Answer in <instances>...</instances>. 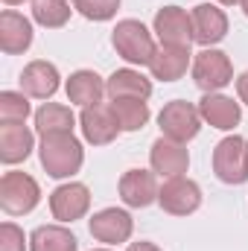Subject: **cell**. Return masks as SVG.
<instances>
[{"mask_svg":"<svg viewBox=\"0 0 248 251\" xmlns=\"http://www.w3.org/2000/svg\"><path fill=\"white\" fill-rule=\"evenodd\" d=\"M38 158H41V167L47 170V176L70 178L82 170L85 149L73 131H53V134H41Z\"/></svg>","mask_w":248,"mask_h":251,"instance_id":"obj_1","label":"cell"},{"mask_svg":"<svg viewBox=\"0 0 248 251\" xmlns=\"http://www.w3.org/2000/svg\"><path fill=\"white\" fill-rule=\"evenodd\" d=\"M111 44H114V50H117V56L125 59L128 64H146L155 59V53H158V47H155V38H152V32L140 24V21H134V18H125L120 21L117 26H114V32H111Z\"/></svg>","mask_w":248,"mask_h":251,"instance_id":"obj_2","label":"cell"},{"mask_svg":"<svg viewBox=\"0 0 248 251\" xmlns=\"http://www.w3.org/2000/svg\"><path fill=\"white\" fill-rule=\"evenodd\" d=\"M213 173L222 184H246L248 181V140L240 134H228L213 149Z\"/></svg>","mask_w":248,"mask_h":251,"instance_id":"obj_3","label":"cell"},{"mask_svg":"<svg viewBox=\"0 0 248 251\" xmlns=\"http://www.w3.org/2000/svg\"><path fill=\"white\" fill-rule=\"evenodd\" d=\"M193 82L196 88H201L204 94H219L225 85L234 82V64L222 50L204 47L201 53L193 56Z\"/></svg>","mask_w":248,"mask_h":251,"instance_id":"obj_4","label":"cell"},{"mask_svg":"<svg viewBox=\"0 0 248 251\" xmlns=\"http://www.w3.org/2000/svg\"><path fill=\"white\" fill-rule=\"evenodd\" d=\"M41 201V187L32 176L26 173H3L0 178V207L12 216L32 213L35 204Z\"/></svg>","mask_w":248,"mask_h":251,"instance_id":"obj_5","label":"cell"},{"mask_svg":"<svg viewBox=\"0 0 248 251\" xmlns=\"http://www.w3.org/2000/svg\"><path fill=\"white\" fill-rule=\"evenodd\" d=\"M158 126H161V134H164V137L178 140V143H187V140H193V137L201 131V111H198L193 102L173 100V102H167V105L161 108Z\"/></svg>","mask_w":248,"mask_h":251,"instance_id":"obj_6","label":"cell"},{"mask_svg":"<svg viewBox=\"0 0 248 251\" xmlns=\"http://www.w3.org/2000/svg\"><path fill=\"white\" fill-rule=\"evenodd\" d=\"M158 204L170 216H190L201 207V187L184 176L167 178L158 190Z\"/></svg>","mask_w":248,"mask_h":251,"instance_id":"obj_7","label":"cell"},{"mask_svg":"<svg viewBox=\"0 0 248 251\" xmlns=\"http://www.w3.org/2000/svg\"><path fill=\"white\" fill-rule=\"evenodd\" d=\"M91 228V237L105 243V246H120V243H128L131 231H134V219L128 210H120V207H105V210H97L88 222Z\"/></svg>","mask_w":248,"mask_h":251,"instance_id":"obj_8","label":"cell"},{"mask_svg":"<svg viewBox=\"0 0 248 251\" xmlns=\"http://www.w3.org/2000/svg\"><path fill=\"white\" fill-rule=\"evenodd\" d=\"M79 123H82V134H85V140L94 143V146H108V143L117 140V134L123 131L120 123H117L114 108L105 105V102H97V105L82 108Z\"/></svg>","mask_w":248,"mask_h":251,"instance_id":"obj_9","label":"cell"},{"mask_svg":"<svg viewBox=\"0 0 248 251\" xmlns=\"http://www.w3.org/2000/svg\"><path fill=\"white\" fill-rule=\"evenodd\" d=\"M155 35L167 47H190L193 44V18L181 6H164L155 15Z\"/></svg>","mask_w":248,"mask_h":251,"instance_id":"obj_10","label":"cell"},{"mask_svg":"<svg viewBox=\"0 0 248 251\" xmlns=\"http://www.w3.org/2000/svg\"><path fill=\"white\" fill-rule=\"evenodd\" d=\"M88 207H91V190L85 184H79V181L62 184V187H56L50 193V213L62 225L82 219L88 213Z\"/></svg>","mask_w":248,"mask_h":251,"instance_id":"obj_11","label":"cell"},{"mask_svg":"<svg viewBox=\"0 0 248 251\" xmlns=\"http://www.w3.org/2000/svg\"><path fill=\"white\" fill-rule=\"evenodd\" d=\"M149 164H152V173L161 176V178H175V176H184L187 167H190V152L184 149V143L178 140H170V137H158L149 149Z\"/></svg>","mask_w":248,"mask_h":251,"instance_id":"obj_12","label":"cell"},{"mask_svg":"<svg viewBox=\"0 0 248 251\" xmlns=\"http://www.w3.org/2000/svg\"><path fill=\"white\" fill-rule=\"evenodd\" d=\"M190 18H193V41L201 47H213L228 35V15L213 3H198L190 12Z\"/></svg>","mask_w":248,"mask_h":251,"instance_id":"obj_13","label":"cell"},{"mask_svg":"<svg viewBox=\"0 0 248 251\" xmlns=\"http://www.w3.org/2000/svg\"><path fill=\"white\" fill-rule=\"evenodd\" d=\"M62 85V76H59V67L44 59H35L21 70V91L32 100H50Z\"/></svg>","mask_w":248,"mask_h":251,"instance_id":"obj_14","label":"cell"},{"mask_svg":"<svg viewBox=\"0 0 248 251\" xmlns=\"http://www.w3.org/2000/svg\"><path fill=\"white\" fill-rule=\"evenodd\" d=\"M198 111H201V120L219 131H231L237 128L243 120V111H240V102H234L231 97L225 94H204L201 102H198Z\"/></svg>","mask_w":248,"mask_h":251,"instance_id":"obj_15","label":"cell"},{"mask_svg":"<svg viewBox=\"0 0 248 251\" xmlns=\"http://www.w3.org/2000/svg\"><path fill=\"white\" fill-rule=\"evenodd\" d=\"M158 181L149 170H125L120 178V199L128 207H149L158 201Z\"/></svg>","mask_w":248,"mask_h":251,"instance_id":"obj_16","label":"cell"},{"mask_svg":"<svg viewBox=\"0 0 248 251\" xmlns=\"http://www.w3.org/2000/svg\"><path fill=\"white\" fill-rule=\"evenodd\" d=\"M29 44H32V24H29V18H24L21 12L6 9L0 15V50L6 56H18V53H26Z\"/></svg>","mask_w":248,"mask_h":251,"instance_id":"obj_17","label":"cell"},{"mask_svg":"<svg viewBox=\"0 0 248 251\" xmlns=\"http://www.w3.org/2000/svg\"><path fill=\"white\" fill-rule=\"evenodd\" d=\"M187 67H193L190 47H167V44H161L155 59L149 62V73L158 82H178L187 73Z\"/></svg>","mask_w":248,"mask_h":251,"instance_id":"obj_18","label":"cell"},{"mask_svg":"<svg viewBox=\"0 0 248 251\" xmlns=\"http://www.w3.org/2000/svg\"><path fill=\"white\" fill-rule=\"evenodd\" d=\"M35 149V134L24 123L0 126V161L3 164H21Z\"/></svg>","mask_w":248,"mask_h":251,"instance_id":"obj_19","label":"cell"},{"mask_svg":"<svg viewBox=\"0 0 248 251\" xmlns=\"http://www.w3.org/2000/svg\"><path fill=\"white\" fill-rule=\"evenodd\" d=\"M105 94L111 100H149L152 97V82L134 70V67H123V70H114L108 79H105Z\"/></svg>","mask_w":248,"mask_h":251,"instance_id":"obj_20","label":"cell"},{"mask_svg":"<svg viewBox=\"0 0 248 251\" xmlns=\"http://www.w3.org/2000/svg\"><path fill=\"white\" fill-rule=\"evenodd\" d=\"M64 91H67V100H70L73 105L88 108V105L102 102L105 82H102V76L94 73V70H76V73H70V79L64 82Z\"/></svg>","mask_w":248,"mask_h":251,"instance_id":"obj_21","label":"cell"},{"mask_svg":"<svg viewBox=\"0 0 248 251\" xmlns=\"http://www.w3.org/2000/svg\"><path fill=\"white\" fill-rule=\"evenodd\" d=\"M29 251H79V240L64 225H38L29 234Z\"/></svg>","mask_w":248,"mask_h":251,"instance_id":"obj_22","label":"cell"},{"mask_svg":"<svg viewBox=\"0 0 248 251\" xmlns=\"http://www.w3.org/2000/svg\"><path fill=\"white\" fill-rule=\"evenodd\" d=\"M73 111L62 102H44L35 111V128L38 134H53V131H73Z\"/></svg>","mask_w":248,"mask_h":251,"instance_id":"obj_23","label":"cell"},{"mask_svg":"<svg viewBox=\"0 0 248 251\" xmlns=\"http://www.w3.org/2000/svg\"><path fill=\"white\" fill-rule=\"evenodd\" d=\"M111 108L117 114V123L123 131H140L149 123V105L146 100H111Z\"/></svg>","mask_w":248,"mask_h":251,"instance_id":"obj_24","label":"cell"},{"mask_svg":"<svg viewBox=\"0 0 248 251\" xmlns=\"http://www.w3.org/2000/svg\"><path fill=\"white\" fill-rule=\"evenodd\" d=\"M70 3L67 0H32V21L44 29H59L70 21Z\"/></svg>","mask_w":248,"mask_h":251,"instance_id":"obj_25","label":"cell"},{"mask_svg":"<svg viewBox=\"0 0 248 251\" xmlns=\"http://www.w3.org/2000/svg\"><path fill=\"white\" fill-rule=\"evenodd\" d=\"M32 114L29 97L24 91H3L0 94V123H26Z\"/></svg>","mask_w":248,"mask_h":251,"instance_id":"obj_26","label":"cell"},{"mask_svg":"<svg viewBox=\"0 0 248 251\" xmlns=\"http://www.w3.org/2000/svg\"><path fill=\"white\" fill-rule=\"evenodd\" d=\"M73 9L88 21H111L120 9V0H73Z\"/></svg>","mask_w":248,"mask_h":251,"instance_id":"obj_27","label":"cell"},{"mask_svg":"<svg viewBox=\"0 0 248 251\" xmlns=\"http://www.w3.org/2000/svg\"><path fill=\"white\" fill-rule=\"evenodd\" d=\"M26 237L15 222H3L0 225V251H24L26 249Z\"/></svg>","mask_w":248,"mask_h":251,"instance_id":"obj_28","label":"cell"},{"mask_svg":"<svg viewBox=\"0 0 248 251\" xmlns=\"http://www.w3.org/2000/svg\"><path fill=\"white\" fill-rule=\"evenodd\" d=\"M237 94H240V102L248 105V70L237 76Z\"/></svg>","mask_w":248,"mask_h":251,"instance_id":"obj_29","label":"cell"},{"mask_svg":"<svg viewBox=\"0 0 248 251\" xmlns=\"http://www.w3.org/2000/svg\"><path fill=\"white\" fill-rule=\"evenodd\" d=\"M125 251H161V249H158L155 243H146V240H140V243H131Z\"/></svg>","mask_w":248,"mask_h":251,"instance_id":"obj_30","label":"cell"},{"mask_svg":"<svg viewBox=\"0 0 248 251\" xmlns=\"http://www.w3.org/2000/svg\"><path fill=\"white\" fill-rule=\"evenodd\" d=\"M216 3H222V6H243V0H216Z\"/></svg>","mask_w":248,"mask_h":251,"instance_id":"obj_31","label":"cell"},{"mask_svg":"<svg viewBox=\"0 0 248 251\" xmlns=\"http://www.w3.org/2000/svg\"><path fill=\"white\" fill-rule=\"evenodd\" d=\"M3 3H9V6H18V3H24V0H3Z\"/></svg>","mask_w":248,"mask_h":251,"instance_id":"obj_32","label":"cell"},{"mask_svg":"<svg viewBox=\"0 0 248 251\" xmlns=\"http://www.w3.org/2000/svg\"><path fill=\"white\" fill-rule=\"evenodd\" d=\"M243 12H246V18H248V0H243Z\"/></svg>","mask_w":248,"mask_h":251,"instance_id":"obj_33","label":"cell"},{"mask_svg":"<svg viewBox=\"0 0 248 251\" xmlns=\"http://www.w3.org/2000/svg\"><path fill=\"white\" fill-rule=\"evenodd\" d=\"M91 251H111V249H91Z\"/></svg>","mask_w":248,"mask_h":251,"instance_id":"obj_34","label":"cell"}]
</instances>
